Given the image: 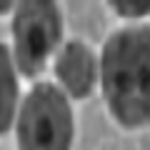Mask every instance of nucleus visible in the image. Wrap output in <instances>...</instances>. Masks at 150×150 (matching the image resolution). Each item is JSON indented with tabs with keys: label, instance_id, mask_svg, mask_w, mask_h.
<instances>
[{
	"label": "nucleus",
	"instance_id": "1",
	"mask_svg": "<svg viewBox=\"0 0 150 150\" xmlns=\"http://www.w3.org/2000/svg\"><path fill=\"white\" fill-rule=\"evenodd\" d=\"M103 90L120 125L150 123V28H128L103 48Z\"/></svg>",
	"mask_w": 150,
	"mask_h": 150
},
{
	"label": "nucleus",
	"instance_id": "6",
	"mask_svg": "<svg viewBox=\"0 0 150 150\" xmlns=\"http://www.w3.org/2000/svg\"><path fill=\"white\" fill-rule=\"evenodd\" d=\"M112 8L120 15H128V18H138V15L150 13V3H112Z\"/></svg>",
	"mask_w": 150,
	"mask_h": 150
},
{
	"label": "nucleus",
	"instance_id": "2",
	"mask_svg": "<svg viewBox=\"0 0 150 150\" xmlns=\"http://www.w3.org/2000/svg\"><path fill=\"white\" fill-rule=\"evenodd\" d=\"M73 112L65 95L50 83L30 90L18 118L20 150H70Z\"/></svg>",
	"mask_w": 150,
	"mask_h": 150
},
{
	"label": "nucleus",
	"instance_id": "3",
	"mask_svg": "<svg viewBox=\"0 0 150 150\" xmlns=\"http://www.w3.org/2000/svg\"><path fill=\"white\" fill-rule=\"evenodd\" d=\"M63 20L60 10L50 0H30L20 3L13 20L15 38V60L25 75H38L45 68V60L60 40Z\"/></svg>",
	"mask_w": 150,
	"mask_h": 150
},
{
	"label": "nucleus",
	"instance_id": "5",
	"mask_svg": "<svg viewBox=\"0 0 150 150\" xmlns=\"http://www.w3.org/2000/svg\"><path fill=\"white\" fill-rule=\"evenodd\" d=\"M15 100H18V80L13 58L5 45H0V133H5L13 123Z\"/></svg>",
	"mask_w": 150,
	"mask_h": 150
},
{
	"label": "nucleus",
	"instance_id": "4",
	"mask_svg": "<svg viewBox=\"0 0 150 150\" xmlns=\"http://www.w3.org/2000/svg\"><path fill=\"white\" fill-rule=\"evenodd\" d=\"M60 83L73 98H85L95 83V58L83 43H68L55 63Z\"/></svg>",
	"mask_w": 150,
	"mask_h": 150
}]
</instances>
